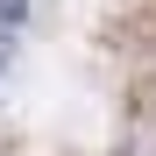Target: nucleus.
<instances>
[{"mask_svg":"<svg viewBox=\"0 0 156 156\" xmlns=\"http://www.w3.org/2000/svg\"><path fill=\"white\" fill-rule=\"evenodd\" d=\"M21 21H29V0H0V29L21 36Z\"/></svg>","mask_w":156,"mask_h":156,"instance_id":"nucleus-1","label":"nucleus"},{"mask_svg":"<svg viewBox=\"0 0 156 156\" xmlns=\"http://www.w3.org/2000/svg\"><path fill=\"white\" fill-rule=\"evenodd\" d=\"M7 64H14V29H0V78H7Z\"/></svg>","mask_w":156,"mask_h":156,"instance_id":"nucleus-2","label":"nucleus"}]
</instances>
